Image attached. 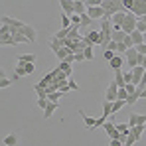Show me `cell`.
Instances as JSON below:
<instances>
[{"label": "cell", "instance_id": "6da1fadb", "mask_svg": "<svg viewBox=\"0 0 146 146\" xmlns=\"http://www.w3.org/2000/svg\"><path fill=\"white\" fill-rule=\"evenodd\" d=\"M103 10L107 12V18H113L115 14L119 12H126L124 6H122V0H103Z\"/></svg>", "mask_w": 146, "mask_h": 146}, {"label": "cell", "instance_id": "7a4b0ae2", "mask_svg": "<svg viewBox=\"0 0 146 146\" xmlns=\"http://www.w3.org/2000/svg\"><path fill=\"white\" fill-rule=\"evenodd\" d=\"M136 24H138V18L132 12H126V20L122 24V32L126 36H132V32H136Z\"/></svg>", "mask_w": 146, "mask_h": 146}, {"label": "cell", "instance_id": "3957f363", "mask_svg": "<svg viewBox=\"0 0 146 146\" xmlns=\"http://www.w3.org/2000/svg\"><path fill=\"white\" fill-rule=\"evenodd\" d=\"M103 101H109V103H115V101H119V85L115 83V79L109 83V87H107V93H105V99Z\"/></svg>", "mask_w": 146, "mask_h": 146}, {"label": "cell", "instance_id": "277c9868", "mask_svg": "<svg viewBox=\"0 0 146 146\" xmlns=\"http://www.w3.org/2000/svg\"><path fill=\"white\" fill-rule=\"evenodd\" d=\"M138 51H136V48H130L126 53H124V59H126V65L130 67V69H134V67H138L140 63H138Z\"/></svg>", "mask_w": 146, "mask_h": 146}, {"label": "cell", "instance_id": "5b68a950", "mask_svg": "<svg viewBox=\"0 0 146 146\" xmlns=\"http://www.w3.org/2000/svg\"><path fill=\"white\" fill-rule=\"evenodd\" d=\"M20 34H24L30 44H34V42H36V38H38V30H36L34 26H30V24L22 26V28H20Z\"/></svg>", "mask_w": 146, "mask_h": 146}, {"label": "cell", "instance_id": "8992f818", "mask_svg": "<svg viewBox=\"0 0 146 146\" xmlns=\"http://www.w3.org/2000/svg\"><path fill=\"white\" fill-rule=\"evenodd\" d=\"M140 124H146V115H138V113H130L128 117V126L134 128V126H140Z\"/></svg>", "mask_w": 146, "mask_h": 146}, {"label": "cell", "instance_id": "52a82bcc", "mask_svg": "<svg viewBox=\"0 0 146 146\" xmlns=\"http://www.w3.org/2000/svg\"><path fill=\"white\" fill-rule=\"evenodd\" d=\"M87 16L91 20H105L107 18V12L103 10V6H97V8H87Z\"/></svg>", "mask_w": 146, "mask_h": 146}, {"label": "cell", "instance_id": "ba28073f", "mask_svg": "<svg viewBox=\"0 0 146 146\" xmlns=\"http://www.w3.org/2000/svg\"><path fill=\"white\" fill-rule=\"evenodd\" d=\"M132 14H134L136 18L146 16V0H134V4H132Z\"/></svg>", "mask_w": 146, "mask_h": 146}, {"label": "cell", "instance_id": "9c48e42d", "mask_svg": "<svg viewBox=\"0 0 146 146\" xmlns=\"http://www.w3.org/2000/svg\"><path fill=\"white\" fill-rule=\"evenodd\" d=\"M79 117L83 119V122H85V128L87 130H93L95 128V122H97V119H93V117H89L83 109H79Z\"/></svg>", "mask_w": 146, "mask_h": 146}, {"label": "cell", "instance_id": "30bf717a", "mask_svg": "<svg viewBox=\"0 0 146 146\" xmlns=\"http://www.w3.org/2000/svg\"><path fill=\"white\" fill-rule=\"evenodd\" d=\"M2 26H10V28H14V30H20V28L24 26V22L12 18V16H2Z\"/></svg>", "mask_w": 146, "mask_h": 146}, {"label": "cell", "instance_id": "8fae6325", "mask_svg": "<svg viewBox=\"0 0 146 146\" xmlns=\"http://www.w3.org/2000/svg\"><path fill=\"white\" fill-rule=\"evenodd\" d=\"M124 63H126L124 55H115V57H113V61H109V65H111V69H113V71H121Z\"/></svg>", "mask_w": 146, "mask_h": 146}, {"label": "cell", "instance_id": "7c38bea8", "mask_svg": "<svg viewBox=\"0 0 146 146\" xmlns=\"http://www.w3.org/2000/svg\"><path fill=\"white\" fill-rule=\"evenodd\" d=\"M130 71H132V85H136V87H138V85H140V81H142V75H144L146 69L138 65V67H134V69H130Z\"/></svg>", "mask_w": 146, "mask_h": 146}, {"label": "cell", "instance_id": "4fadbf2b", "mask_svg": "<svg viewBox=\"0 0 146 146\" xmlns=\"http://www.w3.org/2000/svg\"><path fill=\"white\" fill-rule=\"evenodd\" d=\"M36 61V53H22V55H18V63L16 65H28V63H34Z\"/></svg>", "mask_w": 146, "mask_h": 146}, {"label": "cell", "instance_id": "5bb4252c", "mask_svg": "<svg viewBox=\"0 0 146 146\" xmlns=\"http://www.w3.org/2000/svg\"><path fill=\"white\" fill-rule=\"evenodd\" d=\"M61 8H63V14L73 16L75 14V0H61Z\"/></svg>", "mask_w": 146, "mask_h": 146}, {"label": "cell", "instance_id": "9a60e30c", "mask_svg": "<svg viewBox=\"0 0 146 146\" xmlns=\"http://www.w3.org/2000/svg\"><path fill=\"white\" fill-rule=\"evenodd\" d=\"M85 40H87V44H91V46H99V40H101L99 30H91V32H87Z\"/></svg>", "mask_w": 146, "mask_h": 146}, {"label": "cell", "instance_id": "2e32d148", "mask_svg": "<svg viewBox=\"0 0 146 146\" xmlns=\"http://www.w3.org/2000/svg\"><path fill=\"white\" fill-rule=\"evenodd\" d=\"M48 46H49V49H51L53 53H57V51H59L61 48H65V42H63V40H57V38L53 36V38L49 40V44H48Z\"/></svg>", "mask_w": 146, "mask_h": 146}, {"label": "cell", "instance_id": "e0dca14e", "mask_svg": "<svg viewBox=\"0 0 146 146\" xmlns=\"http://www.w3.org/2000/svg\"><path fill=\"white\" fill-rule=\"evenodd\" d=\"M87 12V4H85V0H75V14L77 16H83Z\"/></svg>", "mask_w": 146, "mask_h": 146}, {"label": "cell", "instance_id": "ac0fdd59", "mask_svg": "<svg viewBox=\"0 0 146 146\" xmlns=\"http://www.w3.org/2000/svg\"><path fill=\"white\" fill-rule=\"evenodd\" d=\"M57 109H59V105H57V103H49L48 109L44 111V119H46V121H49V119H51V115H53Z\"/></svg>", "mask_w": 146, "mask_h": 146}, {"label": "cell", "instance_id": "d6986e66", "mask_svg": "<svg viewBox=\"0 0 146 146\" xmlns=\"http://www.w3.org/2000/svg\"><path fill=\"white\" fill-rule=\"evenodd\" d=\"M69 55H73V51H71L69 48H61L59 51H57V53H55V57H57L59 61H65V59H67Z\"/></svg>", "mask_w": 146, "mask_h": 146}, {"label": "cell", "instance_id": "ffe728a7", "mask_svg": "<svg viewBox=\"0 0 146 146\" xmlns=\"http://www.w3.org/2000/svg\"><path fill=\"white\" fill-rule=\"evenodd\" d=\"M115 83L119 85V89H124V87H126V81H124V73H122V69L121 71H115Z\"/></svg>", "mask_w": 146, "mask_h": 146}, {"label": "cell", "instance_id": "44dd1931", "mask_svg": "<svg viewBox=\"0 0 146 146\" xmlns=\"http://www.w3.org/2000/svg\"><path fill=\"white\" fill-rule=\"evenodd\" d=\"M132 42H134V48H138V46H142L144 44V34H140V32H132Z\"/></svg>", "mask_w": 146, "mask_h": 146}, {"label": "cell", "instance_id": "7402d4cb", "mask_svg": "<svg viewBox=\"0 0 146 146\" xmlns=\"http://www.w3.org/2000/svg\"><path fill=\"white\" fill-rule=\"evenodd\" d=\"M0 46H16V42H14V38H12V34H6V36H0Z\"/></svg>", "mask_w": 146, "mask_h": 146}, {"label": "cell", "instance_id": "603a6c76", "mask_svg": "<svg viewBox=\"0 0 146 146\" xmlns=\"http://www.w3.org/2000/svg\"><path fill=\"white\" fill-rule=\"evenodd\" d=\"M57 67H59L63 73H67L69 77H73V67H71V63H69V61H59V65H57Z\"/></svg>", "mask_w": 146, "mask_h": 146}, {"label": "cell", "instance_id": "cb8c5ba5", "mask_svg": "<svg viewBox=\"0 0 146 146\" xmlns=\"http://www.w3.org/2000/svg\"><path fill=\"white\" fill-rule=\"evenodd\" d=\"M12 38H14L16 46H18V44H30V42H28V38H26L24 34H20V30H16V32L12 34Z\"/></svg>", "mask_w": 146, "mask_h": 146}, {"label": "cell", "instance_id": "d4e9b609", "mask_svg": "<svg viewBox=\"0 0 146 146\" xmlns=\"http://www.w3.org/2000/svg\"><path fill=\"white\" fill-rule=\"evenodd\" d=\"M4 144H6V146H16V144H18V136H16L14 132L6 134V136H4Z\"/></svg>", "mask_w": 146, "mask_h": 146}, {"label": "cell", "instance_id": "484cf974", "mask_svg": "<svg viewBox=\"0 0 146 146\" xmlns=\"http://www.w3.org/2000/svg\"><path fill=\"white\" fill-rule=\"evenodd\" d=\"M111 115H113V103L103 101V117H105V119H109Z\"/></svg>", "mask_w": 146, "mask_h": 146}, {"label": "cell", "instance_id": "4316f807", "mask_svg": "<svg viewBox=\"0 0 146 146\" xmlns=\"http://www.w3.org/2000/svg\"><path fill=\"white\" fill-rule=\"evenodd\" d=\"M12 83H14V81H12V79H8L4 71L0 73V89H8V87H10Z\"/></svg>", "mask_w": 146, "mask_h": 146}, {"label": "cell", "instance_id": "83f0119b", "mask_svg": "<svg viewBox=\"0 0 146 146\" xmlns=\"http://www.w3.org/2000/svg\"><path fill=\"white\" fill-rule=\"evenodd\" d=\"M117 130L122 132V134H130V126H128V122H117Z\"/></svg>", "mask_w": 146, "mask_h": 146}, {"label": "cell", "instance_id": "f1b7e54d", "mask_svg": "<svg viewBox=\"0 0 146 146\" xmlns=\"http://www.w3.org/2000/svg\"><path fill=\"white\" fill-rule=\"evenodd\" d=\"M124 38H126V34L119 30V32H113V42H117V44H122L124 42Z\"/></svg>", "mask_w": 146, "mask_h": 146}, {"label": "cell", "instance_id": "f546056e", "mask_svg": "<svg viewBox=\"0 0 146 146\" xmlns=\"http://www.w3.org/2000/svg\"><path fill=\"white\" fill-rule=\"evenodd\" d=\"M20 77H26V67H22V65H16V73H14L12 81H18Z\"/></svg>", "mask_w": 146, "mask_h": 146}, {"label": "cell", "instance_id": "4dcf8cb0", "mask_svg": "<svg viewBox=\"0 0 146 146\" xmlns=\"http://www.w3.org/2000/svg\"><path fill=\"white\" fill-rule=\"evenodd\" d=\"M91 22H93V20H91V18L87 16V12H85V14L81 16V26H79V30H85V28H89V26H91Z\"/></svg>", "mask_w": 146, "mask_h": 146}, {"label": "cell", "instance_id": "1f68e13d", "mask_svg": "<svg viewBox=\"0 0 146 146\" xmlns=\"http://www.w3.org/2000/svg\"><path fill=\"white\" fill-rule=\"evenodd\" d=\"M63 95H65V93H61V91L51 93V95H48V101H49V103H57V105H59V99L63 97Z\"/></svg>", "mask_w": 146, "mask_h": 146}, {"label": "cell", "instance_id": "d6a6232c", "mask_svg": "<svg viewBox=\"0 0 146 146\" xmlns=\"http://www.w3.org/2000/svg\"><path fill=\"white\" fill-rule=\"evenodd\" d=\"M83 55H85V59H87V61H93V59H95V51H93V46H89V48L85 49V51H83Z\"/></svg>", "mask_w": 146, "mask_h": 146}, {"label": "cell", "instance_id": "836d02e7", "mask_svg": "<svg viewBox=\"0 0 146 146\" xmlns=\"http://www.w3.org/2000/svg\"><path fill=\"white\" fill-rule=\"evenodd\" d=\"M122 107H126V101H115V103H113V115L119 113Z\"/></svg>", "mask_w": 146, "mask_h": 146}, {"label": "cell", "instance_id": "e575fe53", "mask_svg": "<svg viewBox=\"0 0 146 146\" xmlns=\"http://www.w3.org/2000/svg\"><path fill=\"white\" fill-rule=\"evenodd\" d=\"M48 105H49L48 97H46V99H38V109H42V111H46V109H48Z\"/></svg>", "mask_w": 146, "mask_h": 146}, {"label": "cell", "instance_id": "d590c367", "mask_svg": "<svg viewBox=\"0 0 146 146\" xmlns=\"http://www.w3.org/2000/svg\"><path fill=\"white\" fill-rule=\"evenodd\" d=\"M115 55H117V53H115V51H111V49H105V51H103V57H105L107 61H113V57H115Z\"/></svg>", "mask_w": 146, "mask_h": 146}, {"label": "cell", "instance_id": "8d00e7d4", "mask_svg": "<svg viewBox=\"0 0 146 146\" xmlns=\"http://www.w3.org/2000/svg\"><path fill=\"white\" fill-rule=\"evenodd\" d=\"M136 89H138V93H142V91L146 89V71H144V75H142V81H140V85H138Z\"/></svg>", "mask_w": 146, "mask_h": 146}, {"label": "cell", "instance_id": "74e56055", "mask_svg": "<svg viewBox=\"0 0 146 146\" xmlns=\"http://www.w3.org/2000/svg\"><path fill=\"white\" fill-rule=\"evenodd\" d=\"M122 44H124V46H126V48H128V49H130V48H134V42H132V38H130V36H126Z\"/></svg>", "mask_w": 146, "mask_h": 146}, {"label": "cell", "instance_id": "f35d334b", "mask_svg": "<svg viewBox=\"0 0 146 146\" xmlns=\"http://www.w3.org/2000/svg\"><path fill=\"white\" fill-rule=\"evenodd\" d=\"M126 99H128L126 89H119V101H126Z\"/></svg>", "mask_w": 146, "mask_h": 146}, {"label": "cell", "instance_id": "ab89813d", "mask_svg": "<svg viewBox=\"0 0 146 146\" xmlns=\"http://www.w3.org/2000/svg\"><path fill=\"white\" fill-rule=\"evenodd\" d=\"M24 67H26V75H32V73L36 71V65H34V63H28Z\"/></svg>", "mask_w": 146, "mask_h": 146}, {"label": "cell", "instance_id": "60d3db41", "mask_svg": "<svg viewBox=\"0 0 146 146\" xmlns=\"http://www.w3.org/2000/svg\"><path fill=\"white\" fill-rule=\"evenodd\" d=\"M67 85H69V89H73V91H79V85L73 81V77H69V81H67Z\"/></svg>", "mask_w": 146, "mask_h": 146}, {"label": "cell", "instance_id": "b9f144b4", "mask_svg": "<svg viewBox=\"0 0 146 146\" xmlns=\"http://www.w3.org/2000/svg\"><path fill=\"white\" fill-rule=\"evenodd\" d=\"M124 81H126V85H132V71L124 73Z\"/></svg>", "mask_w": 146, "mask_h": 146}, {"label": "cell", "instance_id": "7bdbcfd3", "mask_svg": "<svg viewBox=\"0 0 146 146\" xmlns=\"http://www.w3.org/2000/svg\"><path fill=\"white\" fill-rule=\"evenodd\" d=\"M109 121V119H105V117H101V119H97V122H95V128L97 126H105V122Z\"/></svg>", "mask_w": 146, "mask_h": 146}, {"label": "cell", "instance_id": "ee69618b", "mask_svg": "<svg viewBox=\"0 0 146 146\" xmlns=\"http://www.w3.org/2000/svg\"><path fill=\"white\" fill-rule=\"evenodd\" d=\"M136 51H138L140 55H146V44H142V46H138V48H136Z\"/></svg>", "mask_w": 146, "mask_h": 146}, {"label": "cell", "instance_id": "f6af8a7d", "mask_svg": "<svg viewBox=\"0 0 146 146\" xmlns=\"http://www.w3.org/2000/svg\"><path fill=\"white\" fill-rule=\"evenodd\" d=\"M75 61H87L83 53H75Z\"/></svg>", "mask_w": 146, "mask_h": 146}, {"label": "cell", "instance_id": "bcb514c9", "mask_svg": "<svg viewBox=\"0 0 146 146\" xmlns=\"http://www.w3.org/2000/svg\"><path fill=\"white\" fill-rule=\"evenodd\" d=\"M109 146H124V144H122V142H119V140H111V142H109Z\"/></svg>", "mask_w": 146, "mask_h": 146}, {"label": "cell", "instance_id": "7dc6e473", "mask_svg": "<svg viewBox=\"0 0 146 146\" xmlns=\"http://www.w3.org/2000/svg\"><path fill=\"white\" fill-rule=\"evenodd\" d=\"M140 99H146V89L142 91V93H140Z\"/></svg>", "mask_w": 146, "mask_h": 146}, {"label": "cell", "instance_id": "c3c4849f", "mask_svg": "<svg viewBox=\"0 0 146 146\" xmlns=\"http://www.w3.org/2000/svg\"><path fill=\"white\" fill-rule=\"evenodd\" d=\"M144 44H146V34H144Z\"/></svg>", "mask_w": 146, "mask_h": 146}]
</instances>
